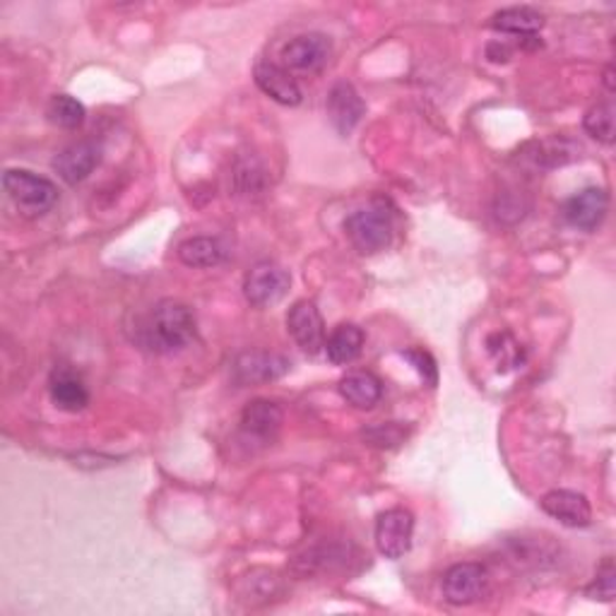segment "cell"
<instances>
[{
    "label": "cell",
    "mask_w": 616,
    "mask_h": 616,
    "mask_svg": "<svg viewBox=\"0 0 616 616\" xmlns=\"http://www.w3.org/2000/svg\"><path fill=\"white\" fill-rule=\"evenodd\" d=\"M196 338V316L181 301H162L156 304L148 326L142 330V342L148 350L160 354L181 352Z\"/></svg>",
    "instance_id": "cell-1"
},
{
    "label": "cell",
    "mask_w": 616,
    "mask_h": 616,
    "mask_svg": "<svg viewBox=\"0 0 616 616\" xmlns=\"http://www.w3.org/2000/svg\"><path fill=\"white\" fill-rule=\"evenodd\" d=\"M344 234L350 237L354 249L364 255L386 251L393 241V212L384 203L356 210L344 219Z\"/></svg>",
    "instance_id": "cell-2"
},
{
    "label": "cell",
    "mask_w": 616,
    "mask_h": 616,
    "mask_svg": "<svg viewBox=\"0 0 616 616\" xmlns=\"http://www.w3.org/2000/svg\"><path fill=\"white\" fill-rule=\"evenodd\" d=\"M3 188L20 212H25L29 217L43 215L59 200V190H55L53 181L27 169H8L3 174Z\"/></svg>",
    "instance_id": "cell-3"
},
{
    "label": "cell",
    "mask_w": 616,
    "mask_h": 616,
    "mask_svg": "<svg viewBox=\"0 0 616 616\" xmlns=\"http://www.w3.org/2000/svg\"><path fill=\"white\" fill-rule=\"evenodd\" d=\"M291 277L282 265L277 263H257L253 265L243 277V294L249 299V304L255 309H267L275 306L277 301H282L289 291Z\"/></svg>",
    "instance_id": "cell-4"
},
{
    "label": "cell",
    "mask_w": 616,
    "mask_h": 616,
    "mask_svg": "<svg viewBox=\"0 0 616 616\" xmlns=\"http://www.w3.org/2000/svg\"><path fill=\"white\" fill-rule=\"evenodd\" d=\"M489 586V574L481 564H455L443 576V598L455 607H467L485 598Z\"/></svg>",
    "instance_id": "cell-5"
},
{
    "label": "cell",
    "mask_w": 616,
    "mask_h": 616,
    "mask_svg": "<svg viewBox=\"0 0 616 616\" xmlns=\"http://www.w3.org/2000/svg\"><path fill=\"white\" fill-rule=\"evenodd\" d=\"M282 61L287 71L318 73L330 61V39L326 35H318V32L299 35L285 43Z\"/></svg>",
    "instance_id": "cell-6"
},
{
    "label": "cell",
    "mask_w": 616,
    "mask_h": 616,
    "mask_svg": "<svg viewBox=\"0 0 616 616\" xmlns=\"http://www.w3.org/2000/svg\"><path fill=\"white\" fill-rule=\"evenodd\" d=\"M414 535V518L405 508H393L380 515L376 523V546L386 558H400L410 552Z\"/></svg>",
    "instance_id": "cell-7"
},
{
    "label": "cell",
    "mask_w": 616,
    "mask_h": 616,
    "mask_svg": "<svg viewBox=\"0 0 616 616\" xmlns=\"http://www.w3.org/2000/svg\"><path fill=\"white\" fill-rule=\"evenodd\" d=\"M287 328L294 342L309 354H318L326 347V323L313 301H297L289 309Z\"/></svg>",
    "instance_id": "cell-8"
},
{
    "label": "cell",
    "mask_w": 616,
    "mask_h": 616,
    "mask_svg": "<svg viewBox=\"0 0 616 616\" xmlns=\"http://www.w3.org/2000/svg\"><path fill=\"white\" fill-rule=\"evenodd\" d=\"M289 360L282 354L273 352H243L234 362L231 376L237 386H255L271 384V380L282 378L289 372Z\"/></svg>",
    "instance_id": "cell-9"
},
{
    "label": "cell",
    "mask_w": 616,
    "mask_h": 616,
    "mask_svg": "<svg viewBox=\"0 0 616 616\" xmlns=\"http://www.w3.org/2000/svg\"><path fill=\"white\" fill-rule=\"evenodd\" d=\"M99 160H102V150H99L97 142H73L61 154H55L53 172L68 186H77L97 169Z\"/></svg>",
    "instance_id": "cell-10"
},
{
    "label": "cell",
    "mask_w": 616,
    "mask_h": 616,
    "mask_svg": "<svg viewBox=\"0 0 616 616\" xmlns=\"http://www.w3.org/2000/svg\"><path fill=\"white\" fill-rule=\"evenodd\" d=\"M609 210V196L604 188H586L568 200L564 208L566 222L580 231H595Z\"/></svg>",
    "instance_id": "cell-11"
},
{
    "label": "cell",
    "mask_w": 616,
    "mask_h": 616,
    "mask_svg": "<svg viewBox=\"0 0 616 616\" xmlns=\"http://www.w3.org/2000/svg\"><path fill=\"white\" fill-rule=\"evenodd\" d=\"M540 506L546 515H552L554 520L566 525V528H588L592 523L590 501L578 494V491L554 489L542 496Z\"/></svg>",
    "instance_id": "cell-12"
},
{
    "label": "cell",
    "mask_w": 616,
    "mask_h": 616,
    "mask_svg": "<svg viewBox=\"0 0 616 616\" xmlns=\"http://www.w3.org/2000/svg\"><path fill=\"white\" fill-rule=\"evenodd\" d=\"M285 414L277 402L253 400L241 412V433L255 443H271L282 427Z\"/></svg>",
    "instance_id": "cell-13"
},
{
    "label": "cell",
    "mask_w": 616,
    "mask_h": 616,
    "mask_svg": "<svg viewBox=\"0 0 616 616\" xmlns=\"http://www.w3.org/2000/svg\"><path fill=\"white\" fill-rule=\"evenodd\" d=\"M364 111V99L350 83H338L328 92V116L340 136H350L360 126Z\"/></svg>",
    "instance_id": "cell-14"
},
{
    "label": "cell",
    "mask_w": 616,
    "mask_h": 616,
    "mask_svg": "<svg viewBox=\"0 0 616 616\" xmlns=\"http://www.w3.org/2000/svg\"><path fill=\"white\" fill-rule=\"evenodd\" d=\"M49 395L53 405L63 412H83L89 405V390L85 380L73 368L65 366L53 368L49 378Z\"/></svg>",
    "instance_id": "cell-15"
},
{
    "label": "cell",
    "mask_w": 616,
    "mask_h": 616,
    "mask_svg": "<svg viewBox=\"0 0 616 616\" xmlns=\"http://www.w3.org/2000/svg\"><path fill=\"white\" fill-rule=\"evenodd\" d=\"M255 85L263 89V92L275 99L277 104L285 106H299L301 104V87L297 85L294 77L287 68H279V65L263 61L255 65Z\"/></svg>",
    "instance_id": "cell-16"
},
{
    "label": "cell",
    "mask_w": 616,
    "mask_h": 616,
    "mask_svg": "<svg viewBox=\"0 0 616 616\" xmlns=\"http://www.w3.org/2000/svg\"><path fill=\"white\" fill-rule=\"evenodd\" d=\"M340 393L356 410H372L384 395L380 380L368 372H352L340 380Z\"/></svg>",
    "instance_id": "cell-17"
},
{
    "label": "cell",
    "mask_w": 616,
    "mask_h": 616,
    "mask_svg": "<svg viewBox=\"0 0 616 616\" xmlns=\"http://www.w3.org/2000/svg\"><path fill=\"white\" fill-rule=\"evenodd\" d=\"M364 350V330L354 323H342V326L330 332L326 340V352L332 364H352L360 360Z\"/></svg>",
    "instance_id": "cell-18"
},
{
    "label": "cell",
    "mask_w": 616,
    "mask_h": 616,
    "mask_svg": "<svg viewBox=\"0 0 616 616\" xmlns=\"http://www.w3.org/2000/svg\"><path fill=\"white\" fill-rule=\"evenodd\" d=\"M544 17L542 13H537L535 8H503L499 13L491 17V27L499 32H506V35H518V37H535L537 32L542 29Z\"/></svg>",
    "instance_id": "cell-19"
},
{
    "label": "cell",
    "mask_w": 616,
    "mask_h": 616,
    "mask_svg": "<svg viewBox=\"0 0 616 616\" xmlns=\"http://www.w3.org/2000/svg\"><path fill=\"white\" fill-rule=\"evenodd\" d=\"M224 255L227 251H224L222 241L210 237H193L178 246V257L188 267H215L224 261Z\"/></svg>",
    "instance_id": "cell-20"
},
{
    "label": "cell",
    "mask_w": 616,
    "mask_h": 616,
    "mask_svg": "<svg viewBox=\"0 0 616 616\" xmlns=\"http://www.w3.org/2000/svg\"><path fill=\"white\" fill-rule=\"evenodd\" d=\"M85 114H87L85 106L71 95H55L47 106V118L53 123V126L65 130L80 128L85 123Z\"/></svg>",
    "instance_id": "cell-21"
},
{
    "label": "cell",
    "mask_w": 616,
    "mask_h": 616,
    "mask_svg": "<svg viewBox=\"0 0 616 616\" xmlns=\"http://www.w3.org/2000/svg\"><path fill=\"white\" fill-rule=\"evenodd\" d=\"M487 350H489L491 356H494V362L499 364V372H501V368H503V372H506V368H518L525 360L523 347L513 340L511 332L489 335Z\"/></svg>",
    "instance_id": "cell-22"
},
{
    "label": "cell",
    "mask_w": 616,
    "mask_h": 616,
    "mask_svg": "<svg viewBox=\"0 0 616 616\" xmlns=\"http://www.w3.org/2000/svg\"><path fill=\"white\" fill-rule=\"evenodd\" d=\"M582 126H586L588 136H592L604 144H612L614 142V106L609 102L592 106L586 114V118H582Z\"/></svg>",
    "instance_id": "cell-23"
},
{
    "label": "cell",
    "mask_w": 616,
    "mask_h": 616,
    "mask_svg": "<svg viewBox=\"0 0 616 616\" xmlns=\"http://www.w3.org/2000/svg\"><path fill=\"white\" fill-rule=\"evenodd\" d=\"M400 354L405 356V360L414 366V372L422 376L424 386L433 388L436 384H439V366H436V360L429 352H424V350H402Z\"/></svg>",
    "instance_id": "cell-24"
},
{
    "label": "cell",
    "mask_w": 616,
    "mask_h": 616,
    "mask_svg": "<svg viewBox=\"0 0 616 616\" xmlns=\"http://www.w3.org/2000/svg\"><path fill=\"white\" fill-rule=\"evenodd\" d=\"M614 566L612 562L604 564L598 574V580L592 582L588 588V595L592 600H604V602H612L614 600V592H616V578H614Z\"/></svg>",
    "instance_id": "cell-25"
},
{
    "label": "cell",
    "mask_w": 616,
    "mask_h": 616,
    "mask_svg": "<svg viewBox=\"0 0 616 616\" xmlns=\"http://www.w3.org/2000/svg\"><path fill=\"white\" fill-rule=\"evenodd\" d=\"M402 429L398 424H380V427L368 429L364 433V439L368 441V445H378V448H393L402 441Z\"/></svg>",
    "instance_id": "cell-26"
}]
</instances>
